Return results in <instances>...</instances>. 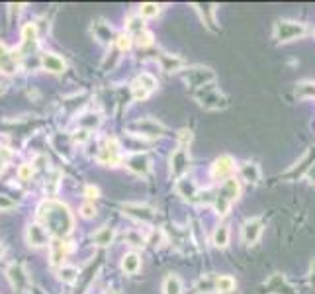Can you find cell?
I'll list each match as a JSON object with an SVG mask.
<instances>
[{
	"label": "cell",
	"instance_id": "obj_40",
	"mask_svg": "<svg viewBox=\"0 0 315 294\" xmlns=\"http://www.w3.org/2000/svg\"><path fill=\"white\" fill-rule=\"evenodd\" d=\"M75 139H77V141H86V139H88V131H86V130L77 131V135H75Z\"/></svg>",
	"mask_w": 315,
	"mask_h": 294
},
{
	"label": "cell",
	"instance_id": "obj_19",
	"mask_svg": "<svg viewBox=\"0 0 315 294\" xmlns=\"http://www.w3.org/2000/svg\"><path fill=\"white\" fill-rule=\"evenodd\" d=\"M139 267H141V257L137 253H127L122 261V269L127 275H135L139 271Z\"/></svg>",
	"mask_w": 315,
	"mask_h": 294
},
{
	"label": "cell",
	"instance_id": "obj_31",
	"mask_svg": "<svg viewBox=\"0 0 315 294\" xmlns=\"http://www.w3.org/2000/svg\"><path fill=\"white\" fill-rule=\"evenodd\" d=\"M158 12H160V6H158V4H153V2L141 4V8H139V16H141V18H155Z\"/></svg>",
	"mask_w": 315,
	"mask_h": 294
},
{
	"label": "cell",
	"instance_id": "obj_27",
	"mask_svg": "<svg viewBox=\"0 0 315 294\" xmlns=\"http://www.w3.org/2000/svg\"><path fill=\"white\" fill-rule=\"evenodd\" d=\"M94 33L98 39H102V41H114V33H112V28H108L104 22H98L94 24Z\"/></svg>",
	"mask_w": 315,
	"mask_h": 294
},
{
	"label": "cell",
	"instance_id": "obj_33",
	"mask_svg": "<svg viewBox=\"0 0 315 294\" xmlns=\"http://www.w3.org/2000/svg\"><path fill=\"white\" fill-rule=\"evenodd\" d=\"M33 175V167L30 163H24L20 165V169H18V179L20 181H30Z\"/></svg>",
	"mask_w": 315,
	"mask_h": 294
},
{
	"label": "cell",
	"instance_id": "obj_21",
	"mask_svg": "<svg viewBox=\"0 0 315 294\" xmlns=\"http://www.w3.org/2000/svg\"><path fill=\"white\" fill-rule=\"evenodd\" d=\"M67 257V243L61 239H57L55 243H51V263L53 265H61Z\"/></svg>",
	"mask_w": 315,
	"mask_h": 294
},
{
	"label": "cell",
	"instance_id": "obj_34",
	"mask_svg": "<svg viewBox=\"0 0 315 294\" xmlns=\"http://www.w3.org/2000/svg\"><path fill=\"white\" fill-rule=\"evenodd\" d=\"M135 39H137V43L141 45V47H147V45H151L153 43V35L149 32H141L135 35Z\"/></svg>",
	"mask_w": 315,
	"mask_h": 294
},
{
	"label": "cell",
	"instance_id": "obj_35",
	"mask_svg": "<svg viewBox=\"0 0 315 294\" xmlns=\"http://www.w3.org/2000/svg\"><path fill=\"white\" fill-rule=\"evenodd\" d=\"M129 45H131V35H129V33H124V35L118 37V47H120L122 51L129 49Z\"/></svg>",
	"mask_w": 315,
	"mask_h": 294
},
{
	"label": "cell",
	"instance_id": "obj_18",
	"mask_svg": "<svg viewBox=\"0 0 315 294\" xmlns=\"http://www.w3.org/2000/svg\"><path fill=\"white\" fill-rule=\"evenodd\" d=\"M22 43H24V49H35L37 45V28L35 24H26L22 28Z\"/></svg>",
	"mask_w": 315,
	"mask_h": 294
},
{
	"label": "cell",
	"instance_id": "obj_7",
	"mask_svg": "<svg viewBox=\"0 0 315 294\" xmlns=\"http://www.w3.org/2000/svg\"><path fill=\"white\" fill-rule=\"evenodd\" d=\"M190 167V155L186 147H178L172 155H170V173L174 177H182Z\"/></svg>",
	"mask_w": 315,
	"mask_h": 294
},
{
	"label": "cell",
	"instance_id": "obj_12",
	"mask_svg": "<svg viewBox=\"0 0 315 294\" xmlns=\"http://www.w3.org/2000/svg\"><path fill=\"white\" fill-rule=\"evenodd\" d=\"M124 210H126V214L133 216L135 220H143V222H149L155 216L153 208L147 204H124Z\"/></svg>",
	"mask_w": 315,
	"mask_h": 294
},
{
	"label": "cell",
	"instance_id": "obj_38",
	"mask_svg": "<svg viewBox=\"0 0 315 294\" xmlns=\"http://www.w3.org/2000/svg\"><path fill=\"white\" fill-rule=\"evenodd\" d=\"M10 155H12V153H10V151H8L6 147H2V149H0V165L6 163V161L10 159Z\"/></svg>",
	"mask_w": 315,
	"mask_h": 294
},
{
	"label": "cell",
	"instance_id": "obj_16",
	"mask_svg": "<svg viewBox=\"0 0 315 294\" xmlns=\"http://www.w3.org/2000/svg\"><path fill=\"white\" fill-rule=\"evenodd\" d=\"M41 65H43L45 71L55 73V75H59V73L65 71V61L59 55H55V53H45V55L41 57Z\"/></svg>",
	"mask_w": 315,
	"mask_h": 294
},
{
	"label": "cell",
	"instance_id": "obj_45",
	"mask_svg": "<svg viewBox=\"0 0 315 294\" xmlns=\"http://www.w3.org/2000/svg\"><path fill=\"white\" fill-rule=\"evenodd\" d=\"M106 294H116V293H114V291H108V293H106Z\"/></svg>",
	"mask_w": 315,
	"mask_h": 294
},
{
	"label": "cell",
	"instance_id": "obj_13",
	"mask_svg": "<svg viewBox=\"0 0 315 294\" xmlns=\"http://www.w3.org/2000/svg\"><path fill=\"white\" fill-rule=\"evenodd\" d=\"M233 169H235L233 159L229 155H223L220 159H216V163L212 167V175H214V179H225L233 173Z\"/></svg>",
	"mask_w": 315,
	"mask_h": 294
},
{
	"label": "cell",
	"instance_id": "obj_2",
	"mask_svg": "<svg viewBox=\"0 0 315 294\" xmlns=\"http://www.w3.org/2000/svg\"><path fill=\"white\" fill-rule=\"evenodd\" d=\"M239 183L235 179H227L223 185L220 187V191L214 196V202H216V210L220 216H225L229 206L239 198Z\"/></svg>",
	"mask_w": 315,
	"mask_h": 294
},
{
	"label": "cell",
	"instance_id": "obj_32",
	"mask_svg": "<svg viewBox=\"0 0 315 294\" xmlns=\"http://www.w3.org/2000/svg\"><path fill=\"white\" fill-rule=\"evenodd\" d=\"M214 243H216L218 247H225V245L229 243V229L225 228V226H220V228L216 229V233H214Z\"/></svg>",
	"mask_w": 315,
	"mask_h": 294
},
{
	"label": "cell",
	"instance_id": "obj_20",
	"mask_svg": "<svg viewBox=\"0 0 315 294\" xmlns=\"http://www.w3.org/2000/svg\"><path fill=\"white\" fill-rule=\"evenodd\" d=\"M114 233H116V231H114V228H110V226H104L102 229H98V231H96L92 239H94L96 245H102V247H104V245H110V243L114 241Z\"/></svg>",
	"mask_w": 315,
	"mask_h": 294
},
{
	"label": "cell",
	"instance_id": "obj_25",
	"mask_svg": "<svg viewBox=\"0 0 315 294\" xmlns=\"http://www.w3.org/2000/svg\"><path fill=\"white\" fill-rule=\"evenodd\" d=\"M135 85H139L143 91L151 93V91H155V89H157V79H155L153 75H149V73H141V75L137 77Z\"/></svg>",
	"mask_w": 315,
	"mask_h": 294
},
{
	"label": "cell",
	"instance_id": "obj_37",
	"mask_svg": "<svg viewBox=\"0 0 315 294\" xmlns=\"http://www.w3.org/2000/svg\"><path fill=\"white\" fill-rule=\"evenodd\" d=\"M10 208H14V202L8 196L0 195V210H10Z\"/></svg>",
	"mask_w": 315,
	"mask_h": 294
},
{
	"label": "cell",
	"instance_id": "obj_26",
	"mask_svg": "<svg viewBox=\"0 0 315 294\" xmlns=\"http://www.w3.org/2000/svg\"><path fill=\"white\" fill-rule=\"evenodd\" d=\"M176 191H178V195H182L184 198H188V200H194V196H196V187H194V183L188 181V179L178 181Z\"/></svg>",
	"mask_w": 315,
	"mask_h": 294
},
{
	"label": "cell",
	"instance_id": "obj_30",
	"mask_svg": "<svg viewBox=\"0 0 315 294\" xmlns=\"http://www.w3.org/2000/svg\"><path fill=\"white\" fill-rule=\"evenodd\" d=\"M59 277H61V281H63V283L73 285V283L79 279V269H77V267H61Z\"/></svg>",
	"mask_w": 315,
	"mask_h": 294
},
{
	"label": "cell",
	"instance_id": "obj_17",
	"mask_svg": "<svg viewBox=\"0 0 315 294\" xmlns=\"http://www.w3.org/2000/svg\"><path fill=\"white\" fill-rule=\"evenodd\" d=\"M266 289H268L266 293H270V294H294L292 293V287L286 285V281H284L282 275H274V277L268 281Z\"/></svg>",
	"mask_w": 315,
	"mask_h": 294
},
{
	"label": "cell",
	"instance_id": "obj_41",
	"mask_svg": "<svg viewBox=\"0 0 315 294\" xmlns=\"http://www.w3.org/2000/svg\"><path fill=\"white\" fill-rule=\"evenodd\" d=\"M180 139H182V141H190V139H192V133H190L188 130H182L180 131Z\"/></svg>",
	"mask_w": 315,
	"mask_h": 294
},
{
	"label": "cell",
	"instance_id": "obj_29",
	"mask_svg": "<svg viewBox=\"0 0 315 294\" xmlns=\"http://www.w3.org/2000/svg\"><path fill=\"white\" fill-rule=\"evenodd\" d=\"M127 32L135 33V35L141 32H145L143 18H141V16H129V18H127Z\"/></svg>",
	"mask_w": 315,
	"mask_h": 294
},
{
	"label": "cell",
	"instance_id": "obj_24",
	"mask_svg": "<svg viewBox=\"0 0 315 294\" xmlns=\"http://www.w3.org/2000/svg\"><path fill=\"white\" fill-rule=\"evenodd\" d=\"M216 289H218V293H221V294L233 293V289H235L233 277H229V275H221V277H218V279H216Z\"/></svg>",
	"mask_w": 315,
	"mask_h": 294
},
{
	"label": "cell",
	"instance_id": "obj_11",
	"mask_svg": "<svg viewBox=\"0 0 315 294\" xmlns=\"http://www.w3.org/2000/svg\"><path fill=\"white\" fill-rule=\"evenodd\" d=\"M131 130L139 131V133H143V135H149V137H155V135H160L164 128L155 122V120H151V118H143V120H139V122H135L133 126H131Z\"/></svg>",
	"mask_w": 315,
	"mask_h": 294
},
{
	"label": "cell",
	"instance_id": "obj_6",
	"mask_svg": "<svg viewBox=\"0 0 315 294\" xmlns=\"http://www.w3.org/2000/svg\"><path fill=\"white\" fill-rule=\"evenodd\" d=\"M6 275H8V281L12 283V287H14L16 291L24 293V291L28 289L30 279H28V275H26V271H24V267H22V265L12 263V265L8 267V271H6Z\"/></svg>",
	"mask_w": 315,
	"mask_h": 294
},
{
	"label": "cell",
	"instance_id": "obj_39",
	"mask_svg": "<svg viewBox=\"0 0 315 294\" xmlns=\"http://www.w3.org/2000/svg\"><path fill=\"white\" fill-rule=\"evenodd\" d=\"M84 195H86V198H98L100 193H98L96 187H86V193H84Z\"/></svg>",
	"mask_w": 315,
	"mask_h": 294
},
{
	"label": "cell",
	"instance_id": "obj_9",
	"mask_svg": "<svg viewBox=\"0 0 315 294\" xmlns=\"http://www.w3.org/2000/svg\"><path fill=\"white\" fill-rule=\"evenodd\" d=\"M18 69V57L14 51H10L2 41H0V73L4 75H14Z\"/></svg>",
	"mask_w": 315,
	"mask_h": 294
},
{
	"label": "cell",
	"instance_id": "obj_3",
	"mask_svg": "<svg viewBox=\"0 0 315 294\" xmlns=\"http://www.w3.org/2000/svg\"><path fill=\"white\" fill-rule=\"evenodd\" d=\"M306 33V26L300 24V22H292V20H282L276 24L274 28V37L276 41L280 43H288V41H294L298 37H302Z\"/></svg>",
	"mask_w": 315,
	"mask_h": 294
},
{
	"label": "cell",
	"instance_id": "obj_14",
	"mask_svg": "<svg viewBox=\"0 0 315 294\" xmlns=\"http://www.w3.org/2000/svg\"><path fill=\"white\" fill-rule=\"evenodd\" d=\"M127 169H129V171H133L135 175H141V177H145V175L149 173V169H151V163H149L147 155L135 153V155H131V157L127 159Z\"/></svg>",
	"mask_w": 315,
	"mask_h": 294
},
{
	"label": "cell",
	"instance_id": "obj_23",
	"mask_svg": "<svg viewBox=\"0 0 315 294\" xmlns=\"http://www.w3.org/2000/svg\"><path fill=\"white\" fill-rule=\"evenodd\" d=\"M241 175H243V179L249 181V183H258V181H260L258 165H254V163L243 165V167H241Z\"/></svg>",
	"mask_w": 315,
	"mask_h": 294
},
{
	"label": "cell",
	"instance_id": "obj_5",
	"mask_svg": "<svg viewBox=\"0 0 315 294\" xmlns=\"http://www.w3.org/2000/svg\"><path fill=\"white\" fill-rule=\"evenodd\" d=\"M214 79H216V75L208 67H192V69H186V81H188L190 87H194V89H202L206 85H212Z\"/></svg>",
	"mask_w": 315,
	"mask_h": 294
},
{
	"label": "cell",
	"instance_id": "obj_43",
	"mask_svg": "<svg viewBox=\"0 0 315 294\" xmlns=\"http://www.w3.org/2000/svg\"><path fill=\"white\" fill-rule=\"evenodd\" d=\"M312 283L315 285V263L312 265Z\"/></svg>",
	"mask_w": 315,
	"mask_h": 294
},
{
	"label": "cell",
	"instance_id": "obj_36",
	"mask_svg": "<svg viewBox=\"0 0 315 294\" xmlns=\"http://www.w3.org/2000/svg\"><path fill=\"white\" fill-rule=\"evenodd\" d=\"M80 214H82L84 218H94V216H96L94 204H84V206L80 208Z\"/></svg>",
	"mask_w": 315,
	"mask_h": 294
},
{
	"label": "cell",
	"instance_id": "obj_22",
	"mask_svg": "<svg viewBox=\"0 0 315 294\" xmlns=\"http://www.w3.org/2000/svg\"><path fill=\"white\" fill-rule=\"evenodd\" d=\"M162 291L164 294H180L182 293V283L176 275H170L164 279V285H162Z\"/></svg>",
	"mask_w": 315,
	"mask_h": 294
},
{
	"label": "cell",
	"instance_id": "obj_10",
	"mask_svg": "<svg viewBox=\"0 0 315 294\" xmlns=\"http://www.w3.org/2000/svg\"><path fill=\"white\" fill-rule=\"evenodd\" d=\"M26 235H28V243L33 245V247H43V245L49 243V233H47V229L43 228L41 224H32L28 228Z\"/></svg>",
	"mask_w": 315,
	"mask_h": 294
},
{
	"label": "cell",
	"instance_id": "obj_1",
	"mask_svg": "<svg viewBox=\"0 0 315 294\" xmlns=\"http://www.w3.org/2000/svg\"><path fill=\"white\" fill-rule=\"evenodd\" d=\"M37 216L43 222V226L47 228V233L55 235L57 239H61L73 231V216H71L69 208L61 202H55V200L43 202L39 206Z\"/></svg>",
	"mask_w": 315,
	"mask_h": 294
},
{
	"label": "cell",
	"instance_id": "obj_42",
	"mask_svg": "<svg viewBox=\"0 0 315 294\" xmlns=\"http://www.w3.org/2000/svg\"><path fill=\"white\" fill-rule=\"evenodd\" d=\"M308 175H310V179H312V183H315V163L312 165V169H310V173H308Z\"/></svg>",
	"mask_w": 315,
	"mask_h": 294
},
{
	"label": "cell",
	"instance_id": "obj_4",
	"mask_svg": "<svg viewBox=\"0 0 315 294\" xmlns=\"http://www.w3.org/2000/svg\"><path fill=\"white\" fill-rule=\"evenodd\" d=\"M196 97H198V100H200V104H202L204 108H208V110H220V108H225V106H227L225 97L221 95L220 91H216L214 85L202 87L200 93H198Z\"/></svg>",
	"mask_w": 315,
	"mask_h": 294
},
{
	"label": "cell",
	"instance_id": "obj_28",
	"mask_svg": "<svg viewBox=\"0 0 315 294\" xmlns=\"http://www.w3.org/2000/svg\"><path fill=\"white\" fill-rule=\"evenodd\" d=\"M100 124V116L94 114V112H88V114H84L80 120H79V126H82V130H92Z\"/></svg>",
	"mask_w": 315,
	"mask_h": 294
},
{
	"label": "cell",
	"instance_id": "obj_8",
	"mask_svg": "<svg viewBox=\"0 0 315 294\" xmlns=\"http://www.w3.org/2000/svg\"><path fill=\"white\" fill-rule=\"evenodd\" d=\"M98 159H100V163H106V165H118L122 161V157H120V143L112 137V139H108L106 141V145L100 149V155H98Z\"/></svg>",
	"mask_w": 315,
	"mask_h": 294
},
{
	"label": "cell",
	"instance_id": "obj_15",
	"mask_svg": "<svg viewBox=\"0 0 315 294\" xmlns=\"http://www.w3.org/2000/svg\"><path fill=\"white\" fill-rule=\"evenodd\" d=\"M260 231H262L260 220H249V222H245V226H243V241L251 245V243H254L260 237Z\"/></svg>",
	"mask_w": 315,
	"mask_h": 294
},
{
	"label": "cell",
	"instance_id": "obj_44",
	"mask_svg": "<svg viewBox=\"0 0 315 294\" xmlns=\"http://www.w3.org/2000/svg\"><path fill=\"white\" fill-rule=\"evenodd\" d=\"M2 253H4V247H2V245H0V255H2Z\"/></svg>",
	"mask_w": 315,
	"mask_h": 294
}]
</instances>
